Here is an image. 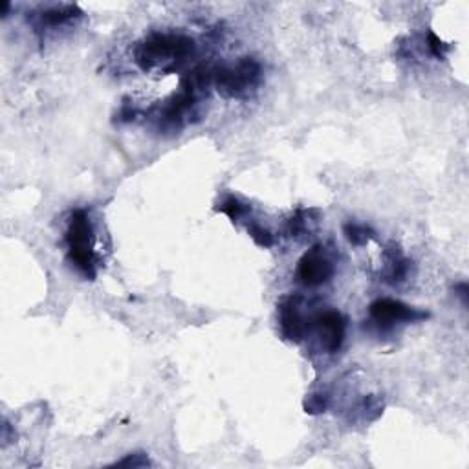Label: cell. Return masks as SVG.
I'll list each match as a JSON object with an SVG mask.
<instances>
[{
  "label": "cell",
  "instance_id": "cell-6",
  "mask_svg": "<svg viewBox=\"0 0 469 469\" xmlns=\"http://www.w3.org/2000/svg\"><path fill=\"white\" fill-rule=\"evenodd\" d=\"M279 332L284 341L301 343L310 330L308 321L301 314V297L290 295L281 299L277 306Z\"/></svg>",
  "mask_w": 469,
  "mask_h": 469
},
{
  "label": "cell",
  "instance_id": "cell-8",
  "mask_svg": "<svg viewBox=\"0 0 469 469\" xmlns=\"http://www.w3.org/2000/svg\"><path fill=\"white\" fill-rule=\"evenodd\" d=\"M194 105H197V96L181 90L178 96L172 97L171 101H167L166 107L161 108L160 116H158L160 127L163 130H180L192 114Z\"/></svg>",
  "mask_w": 469,
  "mask_h": 469
},
{
  "label": "cell",
  "instance_id": "cell-14",
  "mask_svg": "<svg viewBox=\"0 0 469 469\" xmlns=\"http://www.w3.org/2000/svg\"><path fill=\"white\" fill-rule=\"evenodd\" d=\"M248 233H250V237L253 239V242H255L257 246H261V248H272L273 244H275V237L272 234V231L266 230V228H262L261 224H250L248 226Z\"/></svg>",
  "mask_w": 469,
  "mask_h": 469
},
{
  "label": "cell",
  "instance_id": "cell-12",
  "mask_svg": "<svg viewBox=\"0 0 469 469\" xmlns=\"http://www.w3.org/2000/svg\"><path fill=\"white\" fill-rule=\"evenodd\" d=\"M343 233L347 237V240L354 246L367 244L368 240L374 237V231L370 228L363 224H356V222H347L343 226Z\"/></svg>",
  "mask_w": 469,
  "mask_h": 469
},
{
  "label": "cell",
  "instance_id": "cell-13",
  "mask_svg": "<svg viewBox=\"0 0 469 469\" xmlns=\"http://www.w3.org/2000/svg\"><path fill=\"white\" fill-rule=\"evenodd\" d=\"M310 213L312 211H306V209H299L297 213L293 214L292 219L288 220L286 224V231H288L290 237H301V234L306 231V226H308Z\"/></svg>",
  "mask_w": 469,
  "mask_h": 469
},
{
  "label": "cell",
  "instance_id": "cell-9",
  "mask_svg": "<svg viewBox=\"0 0 469 469\" xmlns=\"http://www.w3.org/2000/svg\"><path fill=\"white\" fill-rule=\"evenodd\" d=\"M81 10L77 6L72 4H63V6H54L50 10L43 11L41 15V21L46 24V26H61V24H66V22L74 21L77 17H81Z\"/></svg>",
  "mask_w": 469,
  "mask_h": 469
},
{
  "label": "cell",
  "instance_id": "cell-1",
  "mask_svg": "<svg viewBox=\"0 0 469 469\" xmlns=\"http://www.w3.org/2000/svg\"><path fill=\"white\" fill-rule=\"evenodd\" d=\"M194 54V41L181 33H150L134 52V59L141 70H178Z\"/></svg>",
  "mask_w": 469,
  "mask_h": 469
},
{
  "label": "cell",
  "instance_id": "cell-11",
  "mask_svg": "<svg viewBox=\"0 0 469 469\" xmlns=\"http://www.w3.org/2000/svg\"><path fill=\"white\" fill-rule=\"evenodd\" d=\"M217 211H220V213L228 214L233 222H239L240 219H244L246 214L250 213L251 208L248 206V203L240 202L239 198L237 197H228L224 198L222 202L219 203V208H217Z\"/></svg>",
  "mask_w": 469,
  "mask_h": 469
},
{
  "label": "cell",
  "instance_id": "cell-10",
  "mask_svg": "<svg viewBox=\"0 0 469 469\" xmlns=\"http://www.w3.org/2000/svg\"><path fill=\"white\" fill-rule=\"evenodd\" d=\"M410 262L407 259L398 253V251H392V257H390L389 262V272H387V281L390 284H400L403 283L409 275Z\"/></svg>",
  "mask_w": 469,
  "mask_h": 469
},
{
  "label": "cell",
  "instance_id": "cell-17",
  "mask_svg": "<svg viewBox=\"0 0 469 469\" xmlns=\"http://www.w3.org/2000/svg\"><path fill=\"white\" fill-rule=\"evenodd\" d=\"M427 46H429V50H431V54L438 59H443L446 50H448V44L443 43V41H440V39H438L432 32L427 35Z\"/></svg>",
  "mask_w": 469,
  "mask_h": 469
},
{
  "label": "cell",
  "instance_id": "cell-4",
  "mask_svg": "<svg viewBox=\"0 0 469 469\" xmlns=\"http://www.w3.org/2000/svg\"><path fill=\"white\" fill-rule=\"evenodd\" d=\"M368 315L378 326H392L396 323H418L429 317L427 312L396 301V299H378L368 306Z\"/></svg>",
  "mask_w": 469,
  "mask_h": 469
},
{
  "label": "cell",
  "instance_id": "cell-18",
  "mask_svg": "<svg viewBox=\"0 0 469 469\" xmlns=\"http://www.w3.org/2000/svg\"><path fill=\"white\" fill-rule=\"evenodd\" d=\"M457 292H459V297L462 299V303L468 304V284L462 283L457 286Z\"/></svg>",
  "mask_w": 469,
  "mask_h": 469
},
{
  "label": "cell",
  "instance_id": "cell-2",
  "mask_svg": "<svg viewBox=\"0 0 469 469\" xmlns=\"http://www.w3.org/2000/svg\"><path fill=\"white\" fill-rule=\"evenodd\" d=\"M66 246H68V261L75 270L86 279L96 277L97 259L94 251V230L85 209H75L70 214L68 230H66Z\"/></svg>",
  "mask_w": 469,
  "mask_h": 469
},
{
  "label": "cell",
  "instance_id": "cell-15",
  "mask_svg": "<svg viewBox=\"0 0 469 469\" xmlns=\"http://www.w3.org/2000/svg\"><path fill=\"white\" fill-rule=\"evenodd\" d=\"M328 409V395L326 392H312L304 400V410L308 415H321Z\"/></svg>",
  "mask_w": 469,
  "mask_h": 469
},
{
  "label": "cell",
  "instance_id": "cell-7",
  "mask_svg": "<svg viewBox=\"0 0 469 469\" xmlns=\"http://www.w3.org/2000/svg\"><path fill=\"white\" fill-rule=\"evenodd\" d=\"M314 326L325 350L330 352V354L339 352V348L343 347V341H345V334H347L345 315L337 310H326L315 317Z\"/></svg>",
  "mask_w": 469,
  "mask_h": 469
},
{
  "label": "cell",
  "instance_id": "cell-5",
  "mask_svg": "<svg viewBox=\"0 0 469 469\" xmlns=\"http://www.w3.org/2000/svg\"><path fill=\"white\" fill-rule=\"evenodd\" d=\"M332 275H334V264L326 257L321 246H314L312 250H308L301 257L297 272H295L299 283L303 286H308V288H315V286L328 283Z\"/></svg>",
  "mask_w": 469,
  "mask_h": 469
},
{
  "label": "cell",
  "instance_id": "cell-3",
  "mask_svg": "<svg viewBox=\"0 0 469 469\" xmlns=\"http://www.w3.org/2000/svg\"><path fill=\"white\" fill-rule=\"evenodd\" d=\"M261 81V64L253 57H242L231 66L214 68L213 85L224 97L240 99L250 94Z\"/></svg>",
  "mask_w": 469,
  "mask_h": 469
},
{
  "label": "cell",
  "instance_id": "cell-16",
  "mask_svg": "<svg viewBox=\"0 0 469 469\" xmlns=\"http://www.w3.org/2000/svg\"><path fill=\"white\" fill-rule=\"evenodd\" d=\"M116 468H147V466H150L149 459H147V455L143 453H130L127 455L125 459L117 460Z\"/></svg>",
  "mask_w": 469,
  "mask_h": 469
}]
</instances>
